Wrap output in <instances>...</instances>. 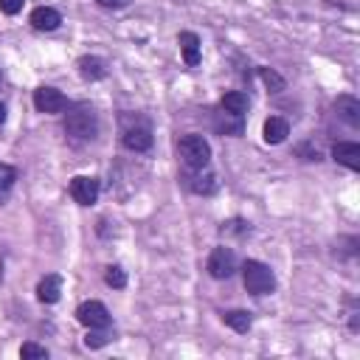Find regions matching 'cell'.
Here are the masks:
<instances>
[{
  "mask_svg": "<svg viewBox=\"0 0 360 360\" xmlns=\"http://www.w3.org/2000/svg\"><path fill=\"white\" fill-rule=\"evenodd\" d=\"M65 132L76 141H93L98 132V118L90 104H73L65 112Z\"/></svg>",
  "mask_w": 360,
  "mask_h": 360,
  "instance_id": "1",
  "label": "cell"
},
{
  "mask_svg": "<svg viewBox=\"0 0 360 360\" xmlns=\"http://www.w3.org/2000/svg\"><path fill=\"white\" fill-rule=\"evenodd\" d=\"M242 284H245V290L250 295H267L276 287V276H273V270L267 264H262L256 259H248L242 264Z\"/></svg>",
  "mask_w": 360,
  "mask_h": 360,
  "instance_id": "2",
  "label": "cell"
},
{
  "mask_svg": "<svg viewBox=\"0 0 360 360\" xmlns=\"http://www.w3.org/2000/svg\"><path fill=\"white\" fill-rule=\"evenodd\" d=\"M177 152H180V158H183V163H186L188 169H202V166H208V160H211V146H208V141H205L202 135H194V132H188V135H183V138L177 141Z\"/></svg>",
  "mask_w": 360,
  "mask_h": 360,
  "instance_id": "3",
  "label": "cell"
},
{
  "mask_svg": "<svg viewBox=\"0 0 360 360\" xmlns=\"http://www.w3.org/2000/svg\"><path fill=\"white\" fill-rule=\"evenodd\" d=\"M121 143L129 152H146L152 146V129L146 118H135V124L127 121V115L121 118Z\"/></svg>",
  "mask_w": 360,
  "mask_h": 360,
  "instance_id": "4",
  "label": "cell"
},
{
  "mask_svg": "<svg viewBox=\"0 0 360 360\" xmlns=\"http://www.w3.org/2000/svg\"><path fill=\"white\" fill-rule=\"evenodd\" d=\"M34 107L39 112H45V115H56V112H65L68 110V98H65L62 90L42 84V87L34 90Z\"/></svg>",
  "mask_w": 360,
  "mask_h": 360,
  "instance_id": "5",
  "label": "cell"
},
{
  "mask_svg": "<svg viewBox=\"0 0 360 360\" xmlns=\"http://www.w3.org/2000/svg\"><path fill=\"white\" fill-rule=\"evenodd\" d=\"M208 273H211V278H231L233 276V270H236V256H233V250L231 248H214L211 250V256H208Z\"/></svg>",
  "mask_w": 360,
  "mask_h": 360,
  "instance_id": "6",
  "label": "cell"
},
{
  "mask_svg": "<svg viewBox=\"0 0 360 360\" xmlns=\"http://www.w3.org/2000/svg\"><path fill=\"white\" fill-rule=\"evenodd\" d=\"M76 318L87 329H104V326H110V312H107V307L101 301H84V304H79Z\"/></svg>",
  "mask_w": 360,
  "mask_h": 360,
  "instance_id": "7",
  "label": "cell"
},
{
  "mask_svg": "<svg viewBox=\"0 0 360 360\" xmlns=\"http://www.w3.org/2000/svg\"><path fill=\"white\" fill-rule=\"evenodd\" d=\"M98 191H101V183L98 177H87V174H76L70 180V197L79 202V205H93L98 200Z\"/></svg>",
  "mask_w": 360,
  "mask_h": 360,
  "instance_id": "8",
  "label": "cell"
},
{
  "mask_svg": "<svg viewBox=\"0 0 360 360\" xmlns=\"http://www.w3.org/2000/svg\"><path fill=\"white\" fill-rule=\"evenodd\" d=\"M332 158L338 163H343L346 169L357 172L360 169V143H354V141H338L332 146Z\"/></svg>",
  "mask_w": 360,
  "mask_h": 360,
  "instance_id": "9",
  "label": "cell"
},
{
  "mask_svg": "<svg viewBox=\"0 0 360 360\" xmlns=\"http://www.w3.org/2000/svg\"><path fill=\"white\" fill-rule=\"evenodd\" d=\"M59 22H62V14L56 8H51V6H37L31 11V25L37 31H56Z\"/></svg>",
  "mask_w": 360,
  "mask_h": 360,
  "instance_id": "10",
  "label": "cell"
},
{
  "mask_svg": "<svg viewBox=\"0 0 360 360\" xmlns=\"http://www.w3.org/2000/svg\"><path fill=\"white\" fill-rule=\"evenodd\" d=\"M177 42H180V51H183V62L188 68H197L200 65V37L194 31H180Z\"/></svg>",
  "mask_w": 360,
  "mask_h": 360,
  "instance_id": "11",
  "label": "cell"
},
{
  "mask_svg": "<svg viewBox=\"0 0 360 360\" xmlns=\"http://www.w3.org/2000/svg\"><path fill=\"white\" fill-rule=\"evenodd\" d=\"M76 68H79V76L87 79V82H98V79L107 76V62L101 56H82L76 62Z\"/></svg>",
  "mask_w": 360,
  "mask_h": 360,
  "instance_id": "12",
  "label": "cell"
},
{
  "mask_svg": "<svg viewBox=\"0 0 360 360\" xmlns=\"http://www.w3.org/2000/svg\"><path fill=\"white\" fill-rule=\"evenodd\" d=\"M335 110L340 121H346L349 127H360V101L354 96H338Z\"/></svg>",
  "mask_w": 360,
  "mask_h": 360,
  "instance_id": "13",
  "label": "cell"
},
{
  "mask_svg": "<svg viewBox=\"0 0 360 360\" xmlns=\"http://www.w3.org/2000/svg\"><path fill=\"white\" fill-rule=\"evenodd\" d=\"M264 143H270V146H276V143H284L287 141V135H290V124L281 118V115H270L267 121H264Z\"/></svg>",
  "mask_w": 360,
  "mask_h": 360,
  "instance_id": "14",
  "label": "cell"
},
{
  "mask_svg": "<svg viewBox=\"0 0 360 360\" xmlns=\"http://www.w3.org/2000/svg\"><path fill=\"white\" fill-rule=\"evenodd\" d=\"M214 129L219 135H242L245 121H242V115H233V112L222 110V112H214Z\"/></svg>",
  "mask_w": 360,
  "mask_h": 360,
  "instance_id": "15",
  "label": "cell"
},
{
  "mask_svg": "<svg viewBox=\"0 0 360 360\" xmlns=\"http://www.w3.org/2000/svg\"><path fill=\"white\" fill-rule=\"evenodd\" d=\"M59 295H62V278H59L56 273L39 278V284H37V298H39L42 304H56Z\"/></svg>",
  "mask_w": 360,
  "mask_h": 360,
  "instance_id": "16",
  "label": "cell"
},
{
  "mask_svg": "<svg viewBox=\"0 0 360 360\" xmlns=\"http://www.w3.org/2000/svg\"><path fill=\"white\" fill-rule=\"evenodd\" d=\"M188 188L194 194H211V191H217V177L205 166L202 169H194V174L188 177Z\"/></svg>",
  "mask_w": 360,
  "mask_h": 360,
  "instance_id": "17",
  "label": "cell"
},
{
  "mask_svg": "<svg viewBox=\"0 0 360 360\" xmlns=\"http://www.w3.org/2000/svg\"><path fill=\"white\" fill-rule=\"evenodd\" d=\"M219 107L228 110V112H233V115H245L248 107H250V98H248V93H242V90H231V93L222 96Z\"/></svg>",
  "mask_w": 360,
  "mask_h": 360,
  "instance_id": "18",
  "label": "cell"
},
{
  "mask_svg": "<svg viewBox=\"0 0 360 360\" xmlns=\"http://www.w3.org/2000/svg\"><path fill=\"white\" fill-rule=\"evenodd\" d=\"M222 321H225L233 332H248V329H250V323H253L250 312H245V309H231V312H225V315H222Z\"/></svg>",
  "mask_w": 360,
  "mask_h": 360,
  "instance_id": "19",
  "label": "cell"
},
{
  "mask_svg": "<svg viewBox=\"0 0 360 360\" xmlns=\"http://www.w3.org/2000/svg\"><path fill=\"white\" fill-rule=\"evenodd\" d=\"M259 76H262V82H264V84H267L273 93H281V90L287 87V82H284V79H281V76H278L273 68H259Z\"/></svg>",
  "mask_w": 360,
  "mask_h": 360,
  "instance_id": "20",
  "label": "cell"
},
{
  "mask_svg": "<svg viewBox=\"0 0 360 360\" xmlns=\"http://www.w3.org/2000/svg\"><path fill=\"white\" fill-rule=\"evenodd\" d=\"M104 281H107V287H112V290H124V287H127V273H124L118 264H110L107 273H104Z\"/></svg>",
  "mask_w": 360,
  "mask_h": 360,
  "instance_id": "21",
  "label": "cell"
},
{
  "mask_svg": "<svg viewBox=\"0 0 360 360\" xmlns=\"http://www.w3.org/2000/svg\"><path fill=\"white\" fill-rule=\"evenodd\" d=\"M110 338H112V335L107 332V326H104V329H90L87 338H84V346H87V349H101L104 343H110Z\"/></svg>",
  "mask_w": 360,
  "mask_h": 360,
  "instance_id": "22",
  "label": "cell"
},
{
  "mask_svg": "<svg viewBox=\"0 0 360 360\" xmlns=\"http://www.w3.org/2000/svg\"><path fill=\"white\" fill-rule=\"evenodd\" d=\"M20 357L22 360H45L48 357V349L39 346V343H22L20 346Z\"/></svg>",
  "mask_w": 360,
  "mask_h": 360,
  "instance_id": "23",
  "label": "cell"
},
{
  "mask_svg": "<svg viewBox=\"0 0 360 360\" xmlns=\"http://www.w3.org/2000/svg\"><path fill=\"white\" fill-rule=\"evenodd\" d=\"M14 180H17V169H14V166H8V163H0V191L11 188V186H14Z\"/></svg>",
  "mask_w": 360,
  "mask_h": 360,
  "instance_id": "24",
  "label": "cell"
},
{
  "mask_svg": "<svg viewBox=\"0 0 360 360\" xmlns=\"http://www.w3.org/2000/svg\"><path fill=\"white\" fill-rule=\"evenodd\" d=\"M22 3L25 0H0V11L8 14V17H14L17 11H22Z\"/></svg>",
  "mask_w": 360,
  "mask_h": 360,
  "instance_id": "25",
  "label": "cell"
},
{
  "mask_svg": "<svg viewBox=\"0 0 360 360\" xmlns=\"http://www.w3.org/2000/svg\"><path fill=\"white\" fill-rule=\"evenodd\" d=\"M101 8H124L129 0H96Z\"/></svg>",
  "mask_w": 360,
  "mask_h": 360,
  "instance_id": "26",
  "label": "cell"
},
{
  "mask_svg": "<svg viewBox=\"0 0 360 360\" xmlns=\"http://www.w3.org/2000/svg\"><path fill=\"white\" fill-rule=\"evenodd\" d=\"M3 121H6V104L0 101V124H3Z\"/></svg>",
  "mask_w": 360,
  "mask_h": 360,
  "instance_id": "27",
  "label": "cell"
}]
</instances>
